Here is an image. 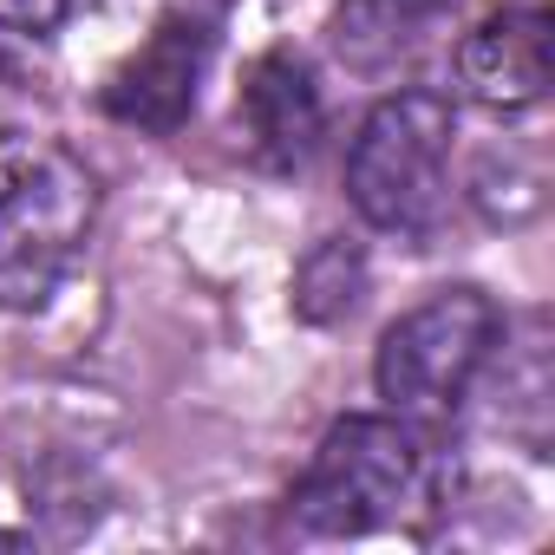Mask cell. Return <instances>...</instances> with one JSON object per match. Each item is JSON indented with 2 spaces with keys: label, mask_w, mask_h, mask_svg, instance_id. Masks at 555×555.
Instances as JSON below:
<instances>
[{
  "label": "cell",
  "mask_w": 555,
  "mask_h": 555,
  "mask_svg": "<svg viewBox=\"0 0 555 555\" xmlns=\"http://www.w3.org/2000/svg\"><path fill=\"white\" fill-rule=\"evenodd\" d=\"M99 222V177L53 138H0V314H40Z\"/></svg>",
  "instance_id": "cell-1"
},
{
  "label": "cell",
  "mask_w": 555,
  "mask_h": 555,
  "mask_svg": "<svg viewBox=\"0 0 555 555\" xmlns=\"http://www.w3.org/2000/svg\"><path fill=\"white\" fill-rule=\"evenodd\" d=\"M451 144H457L451 99L425 86L386 92L347 144V196L360 222L399 242L431 235L451 203Z\"/></svg>",
  "instance_id": "cell-2"
},
{
  "label": "cell",
  "mask_w": 555,
  "mask_h": 555,
  "mask_svg": "<svg viewBox=\"0 0 555 555\" xmlns=\"http://www.w3.org/2000/svg\"><path fill=\"white\" fill-rule=\"evenodd\" d=\"M496 340H503V314L483 288H470V282L438 288L386 327L373 386L405 425H444L470 399L483 366L496 360Z\"/></svg>",
  "instance_id": "cell-3"
},
{
  "label": "cell",
  "mask_w": 555,
  "mask_h": 555,
  "mask_svg": "<svg viewBox=\"0 0 555 555\" xmlns=\"http://www.w3.org/2000/svg\"><path fill=\"white\" fill-rule=\"evenodd\" d=\"M418 425H405L399 412H347L314 444L308 470L288 490V509L308 535H366L418 496Z\"/></svg>",
  "instance_id": "cell-4"
},
{
  "label": "cell",
  "mask_w": 555,
  "mask_h": 555,
  "mask_svg": "<svg viewBox=\"0 0 555 555\" xmlns=\"http://www.w3.org/2000/svg\"><path fill=\"white\" fill-rule=\"evenodd\" d=\"M548 73H555V14H548V0L490 8L457 40V86H464L470 105H483L496 118H516V112L542 105Z\"/></svg>",
  "instance_id": "cell-5"
},
{
  "label": "cell",
  "mask_w": 555,
  "mask_h": 555,
  "mask_svg": "<svg viewBox=\"0 0 555 555\" xmlns=\"http://www.w3.org/2000/svg\"><path fill=\"white\" fill-rule=\"evenodd\" d=\"M235 131H242V151L255 170L268 177H295L314 164L321 138H327V105H321V86H314V66L288 47L261 53L248 73H242V92H235Z\"/></svg>",
  "instance_id": "cell-6"
},
{
  "label": "cell",
  "mask_w": 555,
  "mask_h": 555,
  "mask_svg": "<svg viewBox=\"0 0 555 555\" xmlns=\"http://www.w3.org/2000/svg\"><path fill=\"white\" fill-rule=\"evenodd\" d=\"M209 53H216V34L203 14H164L151 27V40L105 79V112L131 131H157L170 138L190 112H196V86L209 73Z\"/></svg>",
  "instance_id": "cell-7"
},
{
  "label": "cell",
  "mask_w": 555,
  "mask_h": 555,
  "mask_svg": "<svg viewBox=\"0 0 555 555\" xmlns=\"http://www.w3.org/2000/svg\"><path fill=\"white\" fill-rule=\"evenodd\" d=\"M457 21V0H340L327 21V47L347 73L386 79L431 53Z\"/></svg>",
  "instance_id": "cell-8"
},
{
  "label": "cell",
  "mask_w": 555,
  "mask_h": 555,
  "mask_svg": "<svg viewBox=\"0 0 555 555\" xmlns=\"http://www.w3.org/2000/svg\"><path fill=\"white\" fill-rule=\"evenodd\" d=\"M360 295H366V261H360L353 242H321V248L301 261V274H295V314L314 321V327L353 314Z\"/></svg>",
  "instance_id": "cell-9"
},
{
  "label": "cell",
  "mask_w": 555,
  "mask_h": 555,
  "mask_svg": "<svg viewBox=\"0 0 555 555\" xmlns=\"http://www.w3.org/2000/svg\"><path fill=\"white\" fill-rule=\"evenodd\" d=\"M79 0H0V34H21V40H47L66 27V14Z\"/></svg>",
  "instance_id": "cell-10"
},
{
  "label": "cell",
  "mask_w": 555,
  "mask_h": 555,
  "mask_svg": "<svg viewBox=\"0 0 555 555\" xmlns=\"http://www.w3.org/2000/svg\"><path fill=\"white\" fill-rule=\"evenodd\" d=\"M21 118H27V79H21V66L8 53H0V138L21 131Z\"/></svg>",
  "instance_id": "cell-11"
}]
</instances>
